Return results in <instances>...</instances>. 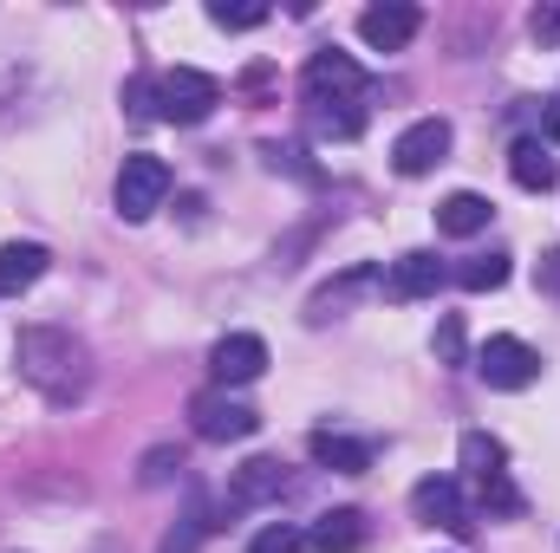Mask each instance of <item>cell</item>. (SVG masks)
<instances>
[{
  "label": "cell",
  "mask_w": 560,
  "mask_h": 553,
  "mask_svg": "<svg viewBox=\"0 0 560 553\" xmlns=\"http://www.w3.org/2000/svg\"><path fill=\"white\" fill-rule=\"evenodd\" d=\"M13 365L20 378L46 398V404H79L92 385V352L66 332V326H26L13 339Z\"/></svg>",
  "instance_id": "cell-1"
},
{
  "label": "cell",
  "mask_w": 560,
  "mask_h": 553,
  "mask_svg": "<svg viewBox=\"0 0 560 553\" xmlns=\"http://www.w3.org/2000/svg\"><path fill=\"white\" fill-rule=\"evenodd\" d=\"M215 105H222V85L196 66H170L150 79V118H163V125H202Z\"/></svg>",
  "instance_id": "cell-2"
},
{
  "label": "cell",
  "mask_w": 560,
  "mask_h": 553,
  "mask_svg": "<svg viewBox=\"0 0 560 553\" xmlns=\"http://www.w3.org/2000/svg\"><path fill=\"white\" fill-rule=\"evenodd\" d=\"M300 92H306V105H313V111L359 105V98H365V72H359V59H352V52L319 46V52L306 59V72H300Z\"/></svg>",
  "instance_id": "cell-3"
},
{
  "label": "cell",
  "mask_w": 560,
  "mask_h": 553,
  "mask_svg": "<svg viewBox=\"0 0 560 553\" xmlns=\"http://www.w3.org/2000/svg\"><path fill=\"white\" fill-rule=\"evenodd\" d=\"M476 378H482L489 391H528V385L541 378V352H535L528 339L502 332V339H489V345L476 352Z\"/></svg>",
  "instance_id": "cell-4"
},
{
  "label": "cell",
  "mask_w": 560,
  "mask_h": 553,
  "mask_svg": "<svg viewBox=\"0 0 560 553\" xmlns=\"http://www.w3.org/2000/svg\"><path fill=\"white\" fill-rule=\"evenodd\" d=\"M163 196H170V163L163 156H125V169H118V215L125 222H150L156 209H163Z\"/></svg>",
  "instance_id": "cell-5"
},
{
  "label": "cell",
  "mask_w": 560,
  "mask_h": 553,
  "mask_svg": "<svg viewBox=\"0 0 560 553\" xmlns=\"http://www.w3.org/2000/svg\"><path fill=\"white\" fill-rule=\"evenodd\" d=\"M189 423H196L202 443H248V436L261 430V411L242 404V398H229V391H202V398L189 404Z\"/></svg>",
  "instance_id": "cell-6"
},
{
  "label": "cell",
  "mask_w": 560,
  "mask_h": 553,
  "mask_svg": "<svg viewBox=\"0 0 560 553\" xmlns=\"http://www.w3.org/2000/svg\"><path fill=\"white\" fill-rule=\"evenodd\" d=\"M450 143H456L450 118H418V125H405L398 143H392V169L398 176H430L436 163H450Z\"/></svg>",
  "instance_id": "cell-7"
},
{
  "label": "cell",
  "mask_w": 560,
  "mask_h": 553,
  "mask_svg": "<svg viewBox=\"0 0 560 553\" xmlns=\"http://www.w3.org/2000/svg\"><path fill=\"white\" fill-rule=\"evenodd\" d=\"M411 508H418L423 528H450V534H469V528H476V515H469L456 475H423L418 489H411Z\"/></svg>",
  "instance_id": "cell-8"
},
{
  "label": "cell",
  "mask_w": 560,
  "mask_h": 553,
  "mask_svg": "<svg viewBox=\"0 0 560 553\" xmlns=\"http://www.w3.org/2000/svg\"><path fill=\"white\" fill-rule=\"evenodd\" d=\"M423 13L411 7V0H385V7H365L359 13V39L372 46V52H405L411 39H418Z\"/></svg>",
  "instance_id": "cell-9"
},
{
  "label": "cell",
  "mask_w": 560,
  "mask_h": 553,
  "mask_svg": "<svg viewBox=\"0 0 560 553\" xmlns=\"http://www.w3.org/2000/svg\"><path fill=\"white\" fill-rule=\"evenodd\" d=\"M209 372H215L222 391H229V385H255V378L268 372V339H255V332H229V339H215Z\"/></svg>",
  "instance_id": "cell-10"
},
{
  "label": "cell",
  "mask_w": 560,
  "mask_h": 553,
  "mask_svg": "<svg viewBox=\"0 0 560 553\" xmlns=\"http://www.w3.org/2000/svg\"><path fill=\"white\" fill-rule=\"evenodd\" d=\"M443 280H450V268H443L430 248H411V255H398V261L378 274V286H385V299H430Z\"/></svg>",
  "instance_id": "cell-11"
},
{
  "label": "cell",
  "mask_w": 560,
  "mask_h": 553,
  "mask_svg": "<svg viewBox=\"0 0 560 553\" xmlns=\"http://www.w3.org/2000/svg\"><path fill=\"white\" fill-rule=\"evenodd\" d=\"M287 495V469L275 456H248L235 475H229V508H268Z\"/></svg>",
  "instance_id": "cell-12"
},
{
  "label": "cell",
  "mask_w": 560,
  "mask_h": 553,
  "mask_svg": "<svg viewBox=\"0 0 560 553\" xmlns=\"http://www.w3.org/2000/svg\"><path fill=\"white\" fill-rule=\"evenodd\" d=\"M489 215H495V202H489V196L456 189V196H443V202H436V235L469 242V235H482V228H489Z\"/></svg>",
  "instance_id": "cell-13"
},
{
  "label": "cell",
  "mask_w": 560,
  "mask_h": 553,
  "mask_svg": "<svg viewBox=\"0 0 560 553\" xmlns=\"http://www.w3.org/2000/svg\"><path fill=\"white\" fill-rule=\"evenodd\" d=\"M509 176L528 189V196H548L560 183V163H555V150L541 138H515V150H509Z\"/></svg>",
  "instance_id": "cell-14"
},
{
  "label": "cell",
  "mask_w": 560,
  "mask_h": 553,
  "mask_svg": "<svg viewBox=\"0 0 560 553\" xmlns=\"http://www.w3.org/2000/svg\"><path fill=\"white\" fill-rule=\"evenodd\" d=\"M319 553H359L372 541V528H365V515L359 508H332V515H319L313 521V534H306Z\"/></svg>",
  "instance_id": "cell-15"
},
{
  "label": "cell",
  "mask_w": 560,
  "mask_h": 553,
  "mask_svg": "<svg viewBox=\"0 0 560 553\" xmlns=\"http://www.w3.org/2000/svg\"><path fill=\"white\" fill-rule=\"evenodd\" d=\"M313 462L319 469H339V475H365L372 469V443H359V436H332V430H313Z\"/></svg>",
  "instance_id": "cell-16"
},
{
  "label": "cell",
  "mask_w": 560,
  "mask_h": 553,
  "mask_svg": "<svg viewBox=\"0 0 560 553\" xmlns=\"http://www.w3.org/2000/svg\"><path fill=\"white\" fill-rule=\"evenodd\" d=\"M46 268H52V255H46L39 242H7V248H0V293H26Z\"/></svg>",
  "instance_id": "cell-17"
},
{
  "label": "cell",
  "mask_w": 560,
  "mask_h": 553,
  "mask_svg": "<svg viewBox=\"0 0 560 553\" xmlns=\"http://www.w3.org/2000/svg\"><path fill=\"white\" fill-rule=\"evenodd\" d=\"M456 456H463V469H469L476 482H489V475H502V462H509V449H502V436H489V430H463V443H456Z\"/></svg>",
  "instance_id": "cell-18"
},
{
  "label": "cell",
  "mask_w": 560,
  "mask_h": 553,
  "mask_svg": "<svg viewBox=\"0 0 560 553\" xmlns=\"http://www.w3.org/2000/svg\"><path fill=\"white\" fill-rule=\"evenodd\" d=\"M509 255H469L463 268H456V286H469V293H495V286H509Z\"/></svg>",
  "instance_id": "cell-19"
},
{
  "label": "cell",
  "mask_w": 560,
  "mask_h": 553,
  "mask_svg": "<svg viewBox=\"0 0 560 553\" xmlns=\"http://www.w3.org/2000/svg\"><path fill=\"white\" fill-rule=\"evenodd\" d=\"M372 280H378L372 268H352L346 280H332L326 293H313V306H306V319H313V326H319V319H332V313H339V306H346V299H352L359 286H372Z\"/></svg>",
  "instance_id": "cell-20"
},
{
  "label": "cell",
  "mask_w": 560,
  "mask_h": 553,
  "mask_svg": "<svg viewBox=\"0 0 560 553\" xmlns=\"http://www.w3.org/2000/svg\"><path fill=\"white\" fill-rule=\"evenodd\" d=\"M209 528H215V521H209V508H202V502H189V515H183V521L163 534V553H196Z\"/></svg>",
  "instance_id": "cell-21"
},
{
  "label": "cell",
  "mask_w": 560,
  "mask_h": 553,
  "mask_svg": "<svg viewBox=\"0 0 560 553\" xmlns=\"http://www.w3.org/2000/svg\"><path fill=\"white\" fill-rule=\"evenodd\" d=\"M209 20H215L222 33H248V26H261V20H268V7H261V0H235V7H229V0H215V7H209Z\"/></svg>",
  "instance_id": "cell-22"
},
{
  "label": "cell",
  "mask_w": 560,
  "mask_h": 553,
  "mask_svg": "<svg viewBox=\"0 0 560 553\" xmlns=\"http://www.w3.org/2000/svg\"><path fill=\"white\" fill-rule=\"evenodd\" d=\"M313 125H319V138L352 143L359 131H365V111H359V105H332V111H313Z\"/></svg>",
  "instance_id": "cell-23"
},
{
  "label": "cell",
  "mask_w": 560,
  "mask_h": 553,
  "mask_svg": "<svg viewBox=\"0 0 560 553\" xmlns=\"http://www.w3.org/2000/svg\"><path fill=\"white\" fill-rule=\"evenodd\" d=\"M176 469H183V449H170V443H156V449L143 456L138 482H143V489H163V482H176Z\"/></svg>",
  "instance_id": "cell-24"
},
{
  "label": "cell",
  "mask_w": 560,
  "mask_h": 553,
  "mask_svg": "<svg viewBox=\"0 0 560 553\" xmlns=\"http://www.w3.org/2000/svg\"><path fill=\"white\" fill-rule=\"evenodd\" d=\"M430 352H436V365H463V319H456V313H443V319H436Z\"/></svg>",
  "instance_id": "cell-25"
},
{
  "label": "cell",
  "mask_w": 560,
  "mask_h": 553,
  "mask_svg": "<svg viewBox=\"0 0 560 553\" xmlns=\"http://www.w3.org/2000/svg\"><path fill=\"white\" fill-rule=\"evenodd\" d=\"M476 489H482V508H489V515H522V495H515L509 469H502V475H489V482H476Z\"/></svg>",
  "instance_id": "cell-26"
},
{
  "label": "cell",
  "mask_w": 560,
  "mask_h": 553,
  "mask_svg": "<svg viewBox=\"0 0 560 553\" xmlns=\"http://www.w3.org/2000/svg\"><path fill=\"white\" fill-rule=\"evenodd\" d=\"M306 548H313V541H306L300 528H287V521H280V528H261V534L248 541V553H306Z\"/></svg>",
  "instance_id": "cell-27"
},
{
  "label": "cell",
  "mask_w": 560,
  "mask_h": 553,
  "mask_svg": "<svg viewBox=\"0 0 560 553\" xmlns=\"http://www.w3.org/2000/svg\"><path fill=\"white\" fill-rule=\"evenodd\" d=\"M528 33H535L541 46H560V7H535V13H528Z\"/></svg>",
  "instance_id": "cell-28"
},
{
  "label": "cell",
  "mask_w": 560,
  "mask_h": 553,
  "mask_svg": "<svg viewBox=\"0 0 560 553\" xmlns=\"http://www.w3.org/2000/svg\"><path fill=\"white\" fill-rule=\"evenodd\" d=\"M535 286H541L548 299H560V248H548V255H541V268H535Z\"/></svg>",
  "instance_id": "cell-29"
},
{
  "label": "cell",
  "mask_w": 560,
  "mask_h": 553,
  "mask_svg": "<svg viewBox=\"0 0 560 553\" xmlns=\"http://www.w3.org/2000/svg\"><path fill=\"white\" fill-rule=\"evenodd\" d=\"M548 150H560V105H548Z\"/></svg>",
  "instance_id": "cell-30"
}]
</instances>
